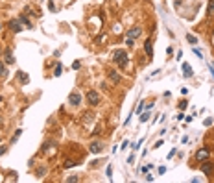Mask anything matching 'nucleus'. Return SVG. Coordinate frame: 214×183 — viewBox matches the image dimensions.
<instances>
[{
    "label": "nucleus",
    "instance_id": "1",
    "mask_svg": "<svg viewBox=\"0 0 214 183\" xmlns=\"http://www.w3.org/2000/svg\"><path fill=\"white\" fill-rule=\"evenodd\" d=\"M113 59H115V63L118 65L120 69H126V67H127V63H129V56H127L126 50H116V52H115V57H113Z\"/></svg>",
    "mask_w": 214,
    "mask_h": 183
},
{
    "label": "nucleus",
    "instance_id": "17",
    "mask_svg": "<svg viewBox=\"0 0 214 183\" xmlns=\"http://www.w3.org/2000/svg\"><path fill=\"white\" fill-rule=\"evenodd\" d=\"M19 21H21V22H24V24H26V26H28V28H32V22H30V21H28V19H26V17H24V15H21V17H19Z\"/></svg>",
    "mask_w": 214,
    "mask_h": 183
},
{
    "label": "nucleus",
    "instance_id": "7",
    "mask_svg": "<svg viewBox=\"0 0 214 183\" xmlns=\"http://www.w3.org/2000/svg\"><path fill=\"white\" fill-rule=\"evenodd\" d=\"M89 150H91L92 154H100V152L103 150V144H102V142H98V141H94V142H91Z\"/></svg>",
    "mask_w": 214,
    "mask_h": 183
},
{
    "label": "nucleus",
    "instance_id": "3",
    "mask_svg": "<svg viewBox=\"0 0 214 183\" xmlns=\"http://www.w3.org/2000/svg\"><path fill=\"white\" fill-rule=\"evenodd\" d=\"M87 104H89V106H92V107H96L100 104V94L96 91H89L87 92Z\"/></svg>",
    "mask_w": 214,
    "mask_h": 183
},
{
    "label": "nucleus",
    "instance_id": "22",
    "mask_svg": "<svg viewBox=\"0 0 214 183\" xmlns=\"http://www.w3.org/2000/svg\"><path fill=\"white\" fill-rule=\"evenodd\" d=\"M186 106H188V102H186V100H183V102H181V104H179V109H181V111H183V109H185V107H186Z\"/></svg>",
    "mask_w": 214,
    "mask_h": 183
},
{
    "label": "nucleus",
    "instance_id": "9",
    "mask_svg": "<svg viewBox=\"0 0 214 183\" xmlns=\"http://www.w3.org/2000/svg\"><path fill=\"white\" fill-rule=\"evenodd\" d=\"M107 74H109V78H111V81L113 83H120V80H122V76H120L116 71H107Z\"/></svg>",
    "mask_w": 214,
    "mask_h": 183
},
{
    "label": "nucleus",
    "instance_id": "14",
    "mask_svg": "<svg viewBox=\"0 0 214 183\" xmlns=\"http://www.w3.org/2000/svg\"><path fill=\"white\" fill-rule=\"evenodd\" d=\"M207 13H209V17H212V15H214V0H209V6H207Z\"/></svg>",
    "mask_w": 214,
    "mask_h": 183
},
{
    "label": "nucleus",
    "instance_id": "11",
    "mask_svg": "<svg viewBox=\"0 0 214 183\" xmlns=\"http://www.w3.org/2000/svg\"><path fill=\"white\" fill-rule=\"evenodd\" d=\"M183 71H185V78H190L192 76V67L188 63H183Z\"/></svg>",
    "mask_w": 214,
    "mask_h": 183
},
{
    "label": "nucleus",
    "instance_id": "31",
    "mask_svg": "<svg viewBox=\"0 0 214 183\" xmlns=\"http://www.w3.org/2000/svg\"><path fill=\"white\" fill-rule=\"evenodd\" d=\"M209 69H211V72H212V76H214V63H211V65H209Z\"/></svg>",
    "mask_w": 214,
    "mask_h": 183
},
{
    "label": "nucleus",
    "instance_id": "32",
    "mask_svg": "<svg viewBox=\"0 0 214 183\" xmlns=\"http://www.w3.org/2000/svg\"><path fill=\"white\" fill-rule=\"evenodd\" d=\"M4 152H6V146H0V155H2Z\"/></svg>",
    "mask_w": 214,
    "mask_h": 183
},
{
    "label": "nucleus",
    "instance_id": "16",
    "mask_svg": "<svg viewBox=\"0 0 214 183\" xmlns=\"http://www.w3.org/2000/svg\"><path fill=\"white\" fill-rule=\"evenodd\" d=\"M19 76H21V81H22V83H28V76H26V72H22V71H19Z\"/></svg>",
    "mask_w": 214,
    "mask_h": 183
},
{
    "label": "nucleus",
    "instance_id": "10",
    "mask_svg": "<svg viewBox=\"0 0 214 183\" xmlns=\"http://www.w3.org/2000/svg\"><path fill=\"white\" fill-rule=\"evenodd\" d=\"M201 170H203V174H212L214 165H212V163H209V161H203V165H201Z\"/></svg>",
    "mask_w": 214,
    "mask_h": 183
},
{
    "label": "nucleus",
    "instance_id": "23",
    "mask_svg": "<svg viewBox=\"0 0 214 183\" xmlns=\"http://www.w3.org/2000/svg\"><path fill=\"white\" fill-rule=\"evenodd\" d=\"M67 181H68V183H74V181H78V176H70V178H67Z\"/></svg>",
    "mask_w": 214,
    "mask_h": 183
},
{
    "label": "nucleus",
    "instance_id": "8",
    "mask_svg": "<svg viewBox=\"0 0 214 183\" xmlns=\"http://www.w3.org/2000/svg\"><path fill=\"white\" fill-rule=\"evenodd\" d=\"M144 50H146L148 57L153 56V45H151V39H146V43H144Z\"/></svg>",
    "mask_w": 214,
    "mask_h": 183
},
{
    "label": "nucleus",
    "instance_id": "15",
    "mask_svg": "<svg viewBox=\"0 0 214 183\" xmlns=\"http://www.w3.org/2000/svg\"><path fill=\"white\" fill-rule=\"evenodd\" d=\"M0 78H7V67L4 63H0Z\"/></svg>",
    "mask_w": 214,
    "mask_h": 183
},
{
    "label": "nucleus",
    "instance_id": "19",
    "mask_svg": "<svg viewBox=\"0 0 214 183\" xmlns=\"http://www.w3.org/2000/svg\"><path fill=\"white\" fill-rule=\"evenodd\" d=\"M21 133H22V130H17V131H15V135L11 137V142H15V141H17V139L21 137Z\"/></svg>",
    "mask_w": 214,
    "mask_h": 183
},
{
    "label": "nucleus",
    "instance_id": "24",
    "mask_svg": "<svg viewBox=\"0 0 214 183\" xmlns=\"http://www.w3.org/2000/svg\"><path fill=\"white\" fill-rule=\"evenodd\" d=\"M126 43H127V46H133V45H135V39H131V37H127V41H126Z\"/></svg>",
    "mask_w": 214,
    "mask_h": 183
},
{
    "label": "nucleus",
    "instance_id": "30",
    "mask_svg": "<svg viewBox=\"0 0 214 183\" xmlns=\"http://www.w3.org/2000/svg\"><path fill=\"white\" fill-rule=\"evenodd\" d=\"M194 54H196V56H197V57H203V54H201V52H199V50H196V48H194Z\"/></svg>",
    "mask_w": 214,
    "mask_h": 183
},
{
    "label": "nucleus",
    "instance_id": "27",
    "mask_svg": "<svg viewBox=\"0 0 214 183\" xmlns=\"http://www.w3.org/2000/svg\"><path fill=\"white\" fill-rule=\"evenodd\" d=\"M144 109V102H140V104H138V107H137V113H140Z\"/></svg>",
    "mask_w": 214,
    "mask_h": 183
},
{
    "label": "nucleus",
    "instance_id": "20",
    "mask_svg": "<svg viewBox=\"0 0 214 183\" xmlns=\"http://www.w3.org/2000/svg\"><path fill=\"white\" fill-rule=\"evenodd\" d=\"M148 118H150V109H148V111L140 116V122H148Z\"/></svg>",
    "mask_w": 214,
    "mask_h": 183
},
{
    "label": "nucleus",
    "instance_id": "6",
    "mask_svg": "<svg viewBox=\"0 0 214 183\" xmlns=\"http://www.w3.org/2000/svg\"><path fill=\"white\" fill-rule=\"evenodd\" d=\"M140 35H142V28H138V26H135V28H131L127 32V37H131V39H138Z\"/></svg>",
    "mask_w": 214,
    "mask_h": 183
},
{
    "label": "nucleus",
    "instance_id": "5",
    "mask_svg": "<svg viewBox=\"0 0 214 183\" xmlns=\"http://www.w3.org/2000/svg\"><path fill=\"white\" fill-rule=\"evenodd\" d=\"M7 26L11 28V32H22V26H21V21H19V19H11V21L7 22Z\"/></svg>",
    "mask_w": 214,
    "mask_h": 183
},
{
    "label": "nucleus",
    "instance_id": "12",
    "mask_svg": "<svg viewBox=\"0 0 214 183\" xmlns=\"http://www.w3.org/2000/svg\"><path fill=\"white\" fill-rule=\"evenodd\" d=\"M6 63H9V65H11V63H15V57H13V54H11V50H9V48L6 50Z\"/></svg>",
    "mask_w": 214,
    "mask_h": 183
},
{
    "label": "nucleus",
    "instance_id": "26",
    "mask_svg": "<svg viewBox=\"0 0 214 183\" xmlns=\"http://www.w3.org/2000/svg\"><path fill=\"white\" fill-rule=\"evenodd\" d=\"M37 176H39V178L44 176V168H39V170H37Z\"/></svg>",
    "mask_w": 214,
    "mask_h": 183
},
{
    "label": "nucleus",
    "instance_id": "33",
    "mask_svg": "<svg viewBox=\"0 0 214 183\" xmlns=\"http://www.w3.org/2000/svg\"><path fill=\"white\" fill-rule=\"evenodd\" d=\"M0 30H2V26H0Z\"/></svg>",
    "mask_w": 214,
    "mask_h": 183
},
{
    "label": "nucleus",
    "instance_id": "21",
    "mask_svg": "<svg viewBox=\"0 0 214 183\" xmlns=\"http://www.w3.org/2000/svg\"><path fill=\"white\" fill-rule=\"evenodd\" d=\"M61 71H63V67L57 63V65H56V72H54V74H56V76H61Z\"/></svg>",
    "mask_w": 214,
    "mask_h": 183
},
{
    "label": "nucleus",
    "instance_id": "29",
    "mask_svg": "<svg viewBox=\"0 0 214 183\" xmlns=\"http://www.w3.org/2000/svg\"><path fill=\"white\" fill-rule=\"evenodd\" d=\"M111 174H113V168H111V166H107V178H109V180H111Z\"/></svg>",
    "mask_w": 214,
    "mask_h": 183
},
{
    "label": "nucleus",
    "instance_id": "28",
    "mask_svg": "<svg viewBox=\"0 0 214 183\" xmlns=\"http://www.w3.org/2000/svg\"><path fill=\"white\" fill-rule=\"evenodd\" d=\"M203 124H205V126H211V124H212V118H205Z\"/></svg>",
    "mask_w": 214,
    "mask_h": 183
},
{
    "label": "nucleus",
    "instance_id": "13",
    "mask_svg": "<svg viewBox=\"0 0 214 183\" xmlns=\"http://www.w3.org/2000/svg\"><path fill=\"white\" fill-rule=\"evenodd\" d=\"M80 165V161H74V159H68L67 163H63V168H70V166H76Z\"/></svg>",
    "mask_w": 214,
    "mask_h": 183
},
{
    "label": "nucleus",
    "instance_id": "18",
    "mask_svg": "<svg viewBox=\"0 0 214 183\" xmlns=\"http://www.w3.org/2000/svg\"><path fill=\"white\" fill-rule=\"evenodd\" d=\"M186 41H188V43H190V45H196V43H197V39H196V37H194V35H192V33H188V35H186Z\"/></svg>",
    "mask_w": 214,
    "mask_h": 183
},
{
    "label": "nucleus",
    "instance_id": "4",
    "mask_svg": "<svg viewBox=\"0 0 214 183\" xmlns=\"http://www.w3.org/2000/svg\"><path fill=\"white\" fill-rule=\"evenodd\" d=\"M68 102H70V106H80L81 104V94L78 91H74L68 94Z\"/></svg>",
    "mask_w": 214,
    "mask_h": 183
},
{
    "label": "nucleus",
    "instance_id": "2",
    "mask_svg": "<svg viewBox=\"0 0 214 183\" xmlns=\"http://www.w3.org/2000/svg\"><path fill=\"white\" fill-rule=\"evenodd\" d=\"M209 157H211V148H199L196 152V161H199V163L207 161Z\"/></svg>",
    "mask_w": 214,
    "mask_h": 183
},
{
    "label": "nucleus",
    "instance_id": "25",
    "mask_svg": "<svg viewBox=\"0 0 214 183\" xmlns=\"http://www.w3.org/2000/svg\"><path fill=\"white\" fill-rule=\"evenodd\" d=\"M80 67H81V63H80V61H74V63H72V69H76V71H78Z\"/></svg>",
    "mask_w": 214,
    "mask_h": 183
}]
</instances>
